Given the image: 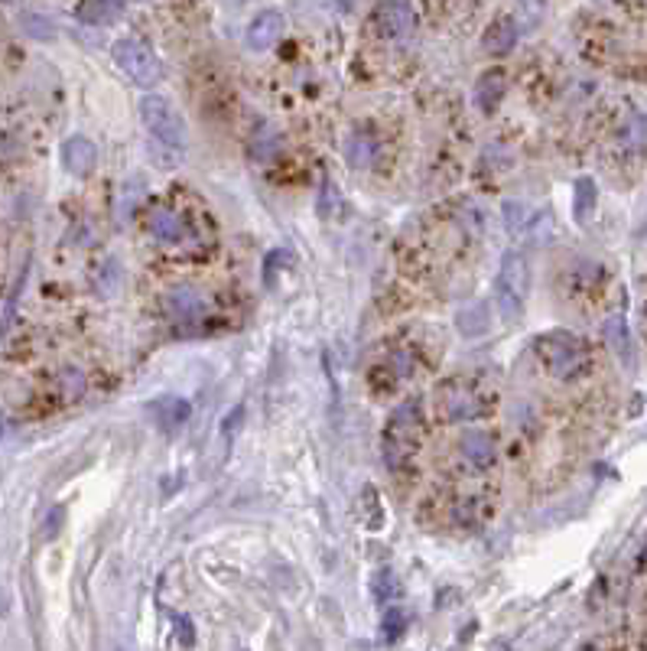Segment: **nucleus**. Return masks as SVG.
Returning <instances> with one entry per match:
<instances>
[{
	"mask_svg": "<svg viewBox=\"0 0 647 651\" xmlns=\"http://www.w3.org/2000/svg\"><path fill=\"white\" fill-rule=\"evenodd\" d=\"M342 203V199H339V193H335V186L332 183H322V195H319V215L322 218H329L332 215V209L335 205Z\"/></svg>",
	"mask_w": 647,
	"mask_h": 651,
	"instance_id": "5701e85b",
	"label": "nucleus"
},
{
	"mask_svg": "<svg viewBox=\"0 0 647 651\" xmlns=\"http://www.w3.org/2000/svg\"><path fill=\"white\" fill-rule=\"evenodd\" d=\"M423 430V420H420V404L417 401H403L394 411V417L387 420L384 430V457L391 466L403 463V459L417 449V436Z\"/></svg>",
	"mask_w": 647,
	"mask_h": 651,
	"instance_id": "20e7f679",
	"label": "nucleus"
},
{
	"mask_svg": "<svg viewBox=\"0 0 647 651\" xmlns=\"http://www.w3.org/2000/svg\"><path fill=\"white\" fill-rule=\"evenodd\" d=\"M517 43V23L507 20V16H498V20L488 23V30L482 37V46L488 56H507Z\"/></svg>",
	"mask_w": 647,
	"mask_h": 651,
	"instance_id": "4468645a",
	"label": "nucleus"
},
{
	"mask_svg": "<svg viewBox=\"0 0 647 651\" xmlns=\"http://www.w3.org/2000/svg\"><path fill=\"white\" fill-rule=\"evenodd\" d=\"M241 420H245V411H241V407H235V411H231V417L228 420H224V436H228V440H231V434H235V427H238V424H241Z\"/></svg>",
	"mask_w": 647,
	"mask_h": 651,
	"instance_id": "bb28decb",
	"label": "nucleus"
},
{
	"mask_svg": "<svg viewBox=\"0 0 647 651\" xmlns=\"http://www.w3.org/2000/svg\"><path fill=\"white\" fill-rule=\"evenodd\" d=\"M345 160L355 170H368L378 160V134L368 124H358V128L349 131V137H345Z\"/></svg>",
	"mask_w": 647,
	"mask_h": 651,
	"instance_id": "1a4fd4ad",
	"label": "nucleus"
},
{
	"mask_svg": "<svg viewBox=\"0 0 647 651\" xmlns=\"http://www.w3.org/2000/svg\"><path fill=\"white\" fill-rule=\"evenodd\" d=\"M150 407H153V417H157V424L163 430H176L189 417V404L183 397H163V401H157V404Z\"/></svg>",
	"mask_w": 647,
	"mask_h": 651,
	"instance_id": "a211bd4d",
	"label": "nucleus"
},
{
	"mask_svg": "<svg viewBox=\"0 0 647 651\" xmlns=\"http://www.w3.org/2000/svg\"><path fill=\"white\" fill-rule=\"evenodd\" d=\"M455 326L465 339H478L491 330V313L485 303H469V307H462L459 316H455Z\"/></svg>",
	"mask_w": 647,
	"mask_h": 651,
	"instance_id": "f3484780",
	"label": "nucleus"
},
{
	"mask_svg": "<svg viewBox=\"0 0 647 651\" xmlns=\"http://www.w3.org/2000/svg\"><path fill=\"white\" fill-rule=\"evenodd\" d=\"M641 567L647 570V544H644V551H641Z\"/></svg>",
	"mask_w": 647,
	"mask_h": 651,
	"instance_id": "c85d7f7f",
	"label": "nucleus"
},
{
	"mask_svg": "<svg viewBox=\"0 0 647 651\" xmlns=\"http://www.w3.org/2000/svg\"><path fill=\"white\" fill-rule=\"evenodd\" d=\"M384 625H387L384 635H387V638H397V635L403 632V613H391V615H387Z\"/></svg>",
	"mask_w": 647,
	"mask_h": 651,
	"instance_id": "a878e982",
	"label": "nucleus"
},
{
	"mask_svg": "<svg viewBox=\"0 0 647 651\" xmlns=\"http://www.w3.org/2000/svg\"><path fill=\"white\" fill-rule=\"evenodd\" d=\"M127 0H82L78 4V20L89 23V26H105V23H114L120 14H124Z\"/></svg>",
	"mask_w": 647,
	"mask_h": 651,
	"instance_id": "dca6fc26",
	"label": "nucleus"
},
{
	"mask_svg": "<svg viewBox=\"0 0 647 651\" xmlns=\"http://www.w3.org/2000/svg\"><path fill=\"white\" fill-rule=\"evenodd\" d=\"M436 407L446 420H469L482 414V397L469 382H443L436 388Z\"/></svg>",
	"mask_w": 647,
	"mask_h": 651,
	"instance_id": "423d86ee",
	"label": "nucleus"
},
{
	"mask_svg": "<svg viewBox=\"0 0 647 651\" xmlns=\"http://www.w3.org/2000/svg\"><path fill=\"white\" fill-rule=\"evenodd\" d=\"M628 141H631V143L647 141V114H638V118L628 124Z\"/></svg>",
	"mask_w": 647,
	"mask_h": 651,
	"instance_id": "393cba45",
	"label": "nucleus"
},
{
	"mask_svg": "<svg viewBox=\"0 0 647 651\" xmlns=\"http://www.w3.org/2000/svg\"><path fill=\"white\" fill-rule=\"evenodd\" d=\"M374 23H378L381 37L401 43V39H407L413 33V10H410L407 0H381Z\"/></svg>",
	"mask_w": 647,
	"mask_h": 651,
	"instance_id": "0eeeda50",
	"label": "nucleus"
},
{
	"mask_svg": "<svg viewBox=\"0 0 647 651\" xmlns=\"http://www.w3.org/2000/svg\"><path fill=\"white\" fill-rule=\"evenodd\" d=\"M505 91H507L505 68H488V72L478 75V82H475V105L482 108L485 114H495L501 108Z\"/></svg>",
	"mask_w": 647,
	"mask_h": 651,
	"instance_id": "f8f14e48",
	"label": "nucleus"
},
{
	"mask_svg": "<svg viewBox=\"0 0 647 651\" xmlns=\"http://www.w3.org/2000/svg\"><path fill=\"white\" fill-rule=\"evenodd\" d=\"M595 199H599V193H595V183L592 176H582L579 183H576V203H573V215L576 222H589L595 212Z\"/></svg>",
	"mask_w": 647,
	"mask_h": 651,
	"instance_id": "6ab92c4d",
	"label": "nucleus"
},
{
	"mask_svg": "<svg viewBox=\"0 0 647 651\" xmlns=\"http://www.w3.org/2000/svg\"><path fill=\"white\" fill-rule=\"evenodd\" d=\"M62 166H66L72 176H91L98 166V147L82 134L68 137V141L62 143Z\"/></svg>",
	"mask_w": 647,
	"mask_h": 651,
	"instance_id": "6e6552de",
	"label": "nucleus"
},
{
	"mask_svg": "<svg viewBox=\"0 0 647 651\" xmlns=\"http://www.w3.org/2000/svg\"><path fill=\"white\" fill-rule=\"evenodd\" d=\"M251 157L257 160V163H270V160H277V153L283 150V137L280 131L274 128V124H267V121H261L257 128H254L251 134Z\"/></svg>",
	"mask_w": 647,
	"mask_h": 651,
	"instance_id": "2eb2a0df",
	"label": "nucleus"
},
{
	"mask_svg": "<svg viewBox=\"0 0 647 651\" xmlns=\"http://www.w3.org/2000/svg\"><path fill=\"white\" fill-rule=\"evenodd\" d=\"M114 53V62L120 66V72H127V79L137 85H143V89H150V85L160 82V59L153 56V49H150L147 43H141V39H118V43L111 46Z\"/></svg>",
	"mask_w": 647,
	"mask_h": 651,
	"instance_id": "39448f33",
	"label": "nucleus"
},
{
	"mask_svg": "<svg viewBox=\"0 0 647 651\" xmlns=\"http://www.w3.org/2000/svg\"><path fill=\"white\" fill-rule=\"evenodd\" d=\"M62 524V509H53L49 511V524H46V534H56V528Z\"/></svg>",
	"mask_w": 647,
	"mask_h": 651,
	"instance_id": "cd10ccee",
	"label": "nucleus"
},
{
	"mask_svg": "<svg viewBox=\"0 0 647 651\" xmlns=\"http://www.w3.org/2000/svg\"><path fill=\"white\" fill-rule=\"evenodd\" d=\"M534 355L553 378H576L589 362L586 342L566 330L540 332V336L534 339Z\"/></svg>",
	"mask_w": 647,
	"mask_h": 651,
	"instance_id": "f03ea898",
	"label": "nucleus"
},
{
	"mask_svg": "<svg viewBox=\"0 0 647 651\" xmlns=\"http://www.w3.org/2000/svg\"><path fill=\"white\" fill-rule=\"evenodd\" d=\"M141 118L160 147H170V150H176V153L186 147V121H183V114L176 111V105H172L170 98L143 95L141 98Z\"/></svg>",
	"mask_w": 647,
	"mask_h": 651,
	"instance_id": "7ed1b4c3",
	"label": "nucleus"
},
{
	"mask_svg": "<svg viewBox=\"0 0 647 651\" xmlns=\"http://www.w3.org/2000/svg\"><path fill=\"white\" fill-rule=\"evenodd\" d=\"M397 593V583H394V577L387 573V570H381L378 577H374V596L381 599V603H387V596H394Z\"/></svg>",
	"mask_w": 647,
	"mask_h": 651,
	"instance_id": "4be33fe9",
	"label": "nucleus"
},
{
	"mask_svg": "<svg viewBox=\"0 0 647 651\" xmlns=\"http://www.w3.org/2000/svg\"><path fill=\"white\" fill-rule=\"evenodd\" d=\"M459 453L465 457V463L478 466V469H488V466L498 459L495 436L485 434V430H465V434L459 436Z\"/></svg>",
	"mask_w": 647,
	"mask_h": 651,
	"instance_id": "9b49d317",
	"label": "nucleus"
},
{
	"mask_svg": "<svg viewBox=\"0 0 647 651\" xmlns=\"http://www.w3.org/2000/svg\"><path fill=\"white\" fill-rule=\"evenodd\" d=\"M172 303H176V313L179 316H186V320H193L195 313H199V299H195V293H179L176 299H172Z\"/></svg>",
	"mask_w": 647,
	"mask_h": 651,
	"instance_id": "b1692460",
	"label": "nucleus"
},
{
	"mask_svg": "<svg viewBox=\"0 0 647 651\" xmlns=\"http://www.w3.org/2000/svg\"><path fill=\"white\" fill-rule=\"evenodd\" d=\"M517 14L524 20V30H534L543 16V0H517Z\"/></svg>",
	"mask_w": 647,
	"mask_h": 651,
	"instance_id": "412c9836",
	"label": "nucleus"
},
{
	"mask_svg": "<svg viewBox=\"0 0 647 651\" xmlns=\"http://www.w3.org/2000/svg\"><path fill=\"white\" fill-rule=\"evenodd\" d=\"M280 37H283V14L280 10H261V14L247 23V46L257 49V53L270 49V46H274Z\"/></svg>",
	"mask_w": 647,
	"mask_h": 651,
	"instance_id": "9d476101",
	"label": "nucleus"
},
{
	"mask_svg": "<svg viewBox=\"0 0 647 651\" xmlns=\"http://www.w3.org/2000/svg\"><path fill=\"white\" fill-rule=\"evenodd\" d=\"M609 342H611V349L621 355V362L631 365V339H628V330H625V322L621 320L609 322Z\"/></svg>",
	"mask_w": 647,
	"mask_h": 651,
	"instance_id": "aec40b11",
	"label": "nucleus"
},
{
	"mask_svg": "<svg viewBox=\"0 0 647 651\" xmlns=\"http://www.w3.org/2000/svg\"><path fill=\"white\" fill-rule=\"evenodd\" d=\"M491 297H495V307H498L501 320L507 322L521 320L530 297V261L521 251H511V255L501 257L495 284H491Z\"/></svg>",
	"mask_w": 647,
	"mask_h": 651,
	"instance_id": "f257e3e1",
	"label": "nucleus"
},
{
	"mask_svg": "<svg viewBox=\"0 0 647 651\" xmlns=\"http://www.w3.org/2000/svg\"><path fill=\"white\" fill-rule=\"evenodd\" d=\"M147 228L150 235L157 241H163V245H172V241H179L186 235V222H183V215H179L176 209H170V205H153L147 215Z\"/></svg>",
	"mask_w": 647,
	"mask_h": 651,
	"instance_id": "ddd939ff",
	"label": "nucleus"
}]
</instances>
